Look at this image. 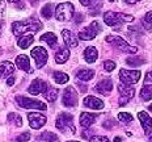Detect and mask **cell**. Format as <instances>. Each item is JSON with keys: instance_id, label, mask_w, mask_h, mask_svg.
<instances>
[{"instance_id": "1", "label": "cell", "mask_w": 152, "mask_h": 142, "mask_svg": "<svg viewBox=\"0 0 152 142\" xmlns=\"http://www.w3.org/2000/svg\"><path fill=\"white\" fill-rule=\"evenodd\" d=\"M41 29H42V23H41L37 17H29L24 21H16V23H13V25H12V32H13V34L16 37L23 36L28 30L36 33V32L41 30Z\"/></svg>"}, {"instance_id": "2", "label": "cell", "mask_w": 152, "mask_h": 142, "mask_svg": "<svg viewBox=\"0 0 152 142\" xmlns=\"http://www.w3.org/2000/svg\"><path fill=\"white\" fill-rule=\"evenodd\" d=\"M55 126L56 129H59L63 133H75L76 129H75V125H74V117H72L69 113H66L63 112L58 116L55 121Z\"/></svg>"}, {"instance_id": "3", "label": "cell", "mask_w": 152, "mask_h": 142, "mask_svg": "<svg viewBox=\"0 0 152 142\" xmlns=\"http://www.w3.org/2000/svg\"><path fill=\"white\" fill-rule=\"evenodd\" d=\"M75 7L71 3H61L55 8V18L58 21H69L74 17Z\"/></svg>"}, {"instance_id": "4", "label": "cell", "mask_w": 152, "mask_h": 142, "mask_svg": "<svg viewBox=\"0 0 152 142\" xmlns=\"http://www.w3.org/2000/svg\"><path fill=\"white\" fill-rule=\"evenodd\" d=\"M134 17L131 15H125V13H115V12H106L104 15V21H105L106 25L109 26H115V25H119L125 21H132Z\"/></svg>"}, {"instance_id": "5", "label": "cell", "mask_w": 152, "mask_h": 142, "mask_svg": "<svg viewBox=\"0 0 152 142\" xmlns=\"http://www.w3.org/2000/svg\"><path fill=\"white\" fill-rule=\"evenodd\" d=\"M16 102L25 109H38V110H46L47 107L45 103L39 102V100H33L30 97H25V96H16Z\"/></svg>"}, {"instance_id": "6", "label": "cell", "mask_w": 152, "mask_h": 142, "mask_svg": "<svg viewBox=\"0 0 152 142\" xmlns=\"http://www.w3.org/2000/svg\"><path fill=\"white\" fill-rule=\"evenodd\" d=\"M101 30H102V28H101L99 21H92L89 26H87L85 29L79 32L77 37L83 41H91V40H93L94 37L97 36V33H100Z\"/></svg>"}, {"instance_id": "7", "label": "cell", "mask_w": 152, "mask_h": 142, "mask_svg": "<svg viewBox=\"0 0 152 142\" xmlns=\"http://www.w3.org/2000/svg\"><path fill=\"white\" fill-rule=\"evenodd\" d=\"M105 41L109 43H112L114 46H117L119 50H122V52H125V53H131V54H134V53L138 52V47L130 46L129 43L119 36H107L105 38Z\"/></svg>"}, {"instance_id": "8", "label": "cell", "mask_w": 152, "mask_h": 142, "mask_svg": "<svg viewBox=\"0 0 152 142\" xmlns=\"http://www.w3.org/2000/svg\"><path fill=\"white\" fill-rule=\"evenodd\" d=\"M119 79L123 84L129 86V84H135L140 79V71L138 70H126V68H121L119 70Z\"/></svg>"}, {"instance_id": "9", "label": "cell", "mask_w": 152, "mask_h": 142, "mask_svg": "<svg viewBox=\"0 0 152 142\" xmlns=\"http://www.w3.org/2000/svg\"><path fill=\"white\" fill-rule=\"evenodd\" d=\"M31 57L36 61V66L37 68H42L43 66L46 65L47 58H49V53L45 47L42 46H36L33 50H31Z\"/></svg>"}, {"instance_id": "10", "label": "cell", "mask_w": 152, "mask_h": 142, "mask_svg": "<svg viewBox=\"0 0 152 142\" xmlns=\"http://www.w3.org/2000/svg\"><path fill=\"white\" fill-rule=\"evenodd\" d=\"M63 105L68 107V108H74L77 105V92L74 87H67L63 92Z\"/></svg>"}, {"instance_id": "11", "label": "cell", "mask_w": 152, "mask_h": 142, "mask_svg": "<svg viewBox=\"0 0 152 142\" xmlns=\"http://www.w3.org/2000/svg\"><path fill=\"white\" fill-rule=\"evenodd\" d=\"M28 120H29V125L31 129H41L46 124V117L38 112H29L28 113Z\"/></svg>"}, {"instance_id": "12", "label": "cell", "mask_w": 152, "mask_h": 142, "mask_svg": "<svg viewBox=\"0 0 152 142\" xmlns=\"http://www.w3.org/2000/svg\"><path fill=\"white\" fill-rule=\"evenodd\" d=\"M47 88H49V84H47L45 80H42V79L37 78L30 83L28 91H29V93H31V95H39V93H45Z\"/></svg>"}, {"instance_id": "13", "label": "cell", "mask_w": 152, "mask_h": 142, "mask_svg": "<svg viewBox=\"0 0 152 142\" xmlns=\"http://www.w3.org/2000/svg\"><path fill=\"white\" fill-rule=\"evenodd\" d=\"M118 91L121 93V99H119V105H125L131 97H134L135 90L132 87H127L126 84H119Z\"/></svg>"}, {"instance_id": "14", "label": "cell", "mask_w": 152, "mask_h": 142, "mask_svg": "<svg viewBox=\"0 0 152 142\" xmlns=\"http://www.w3.org/2000/svg\"><path fill=\"white\" fill-rule=\"evenodd\" d=\"M138 117L140 120V124L144 129V134L150 135L152 133V120L150 117V115L147 112H144V110H142V112L138 113Z\"/></svg>"}, {"instance_id": "15", "label": "cell", "mask_w": 152, "mask_h": 142, "mask_svg": "<svg viewBox=\"0 0 152 142\" xmlns=\"http://www.w3.org/2000/svg\"><path fill=\"white\" fill-rule=\"evenodd\" d=\"M113 90V82L110 79H104V80L99 82V83L94 86V91L102 95H107L110 91Z\"/></svg>"}, {"instance_id": "16", "label": "cell", "mask_w": 152, "mask_h": 142, "mask_svg": "<svg viewBox=\"0 0 152 142\" xmlns=\"http://www.w3.org/2000/svg\"><path fill=\"white\" fill-rule=\"evenodd\" d=\"M62 36H63V40H64L66 45L69 46V47H76L79 46V40L76 37V34H74L71 30L68 29H63L62 30Z\"/></svg>"}, {"instance_id": "17", "label": "cell", "mask_w": 152, "mask_h": 142, "mask_svg": "<svg viewBox=\"0 0 152 142\" xmlns=\"http://www.w3.org/2000/svg\"><path fill=\"white\" fill-rule=\"evenodd\" d=\"M84 104L91 109H94V110H100L104 108V102L94 96H87L84 97Z\"/></svg>"}, {"instance_id": "18", "label": "cell", "mask_w": 152, "mask_h": 142, "mask_svg": "<svg viewBox=\"0 0 152 142\" xmlns=\"http://www.w3.org/2000/svg\"><path fill=\"white\" fill-rule=\"evenodd\" d=\"M15 65L17 66V67L20 68V70H24V71L31 72L30 62H29V58H28V55H17V57H16Z\"/></svg>"}, {"instance_id": "19", "label": "cell", "mask_w": 152, "mask_h": 142, "mask_svg": "<svg viewBox=\"0 0 152 142\" xmlns=\"http://www.w3.org/2000/svg\"><path fill=\"white\" fill-rule=\"evenodd\" d=\"M96 120H97V115L84 112L80 115V125L84 126V128H89L91 125H93L96 122Z\"/></svg>"}, {"instance_id": "20", "label": "cell", "mask_w": 152, "mask_h": 142, "mask_svg": "<svg viewBox=\"0 0 152 142\" xmlns=\"http://www.w3.org/2000/svg\"><path fill=\"white\" fill-rule=\"evenodd\" d=\"M15 71V66L12 62L4 61L0 63V78H7L8 75L13 74Z\"/></svg>"}, {"instance_id": "21", "label": "cell", "mask_w": 152, "mask_h": 142, "mask_svg": "<svg viewBox=\"0 0 152 142\" xmlns=\"http://www.w3.org/2000/svg\"><path fill=\"white\" fill-rule=\"evenodd\" d=\"M97 57H99V53H97V49L94 46H88L87 49L84 50V58L88 63L96 62Z\"/></svg>"}, {"instance_id": "22", "label": "cell", "mask_w": 152, "mask_h": 142, "mask_svg": "<svg viewBox=\"0 0 152 142\" xmlns=\"http://www.w3.org/2000/svg\"><path fill=\"white\" fill-rule=\"evenodd\" d=\"M34 42V36L33 34H24L21 36L17 41V45L21 47V49H28L31 43Z\"/></svg>"}, {"instance_id": "23", "label": "cell", "mask_w": 152, "mask_h": 142, "mask_svg": "<svg viewBox=\"0 0 152 142\" xmlns=\"http://www.w3.org/2000/svg\"><path fill=\"white\" fill-rule=\"evenodd\" d=\"M39 40L42 41V42H46L47 45H49L50 47H53V49L56 46V42H58V38H56V36L54 33H51V32H47V33L42 34Z\"/></svg>"}, {"instance_id": "24", "label": "cell", "mask_w": 152, "mask_h": 142, "mask_svg": "<svg viewBox=\"0 0 152 142\" xmlns=\"http://www.w3.org/2000/svg\"><path fill=\"white\" fill-rule=\"evenodd\" d=\"M38 140L41 142H59L58 135L53 133V132H43L42 134H39Z\"/></svg>"}, {"instance_id": "25", "label": "cell", "mask_w": 152, "mask_h": 142, "mask_svg": "<svg viewBox=\"0 0 152 142\" xmlns=\"http://www.w3.org/2000/svg\"><path fill=\"white\" fill-rule=\"evenodd\" d=\"M94 77V71L93 70H87V68H83V70H79L76 72V78L80 79V80H91L92 78Z\"/></svg>"}, {"instance_id": "26", "label": "cell", "mask_w": 152, "mask_h": 142, "mask_svg": "<svg viewBox=\"0 0 152 142\" xmlns=\"http://www.w3.org/2000/svg\"><path fill=\"white\" fill-rule=\"evenodd\" d=\"M69 58V50L66 47H62L58 53L55 54V62L56 63H64Z\"/></svg>"}, {"instance_id": "27", "label": "cell", "mask_w": 152, "mask_h": 142, "mask_svg": "<svg viewBox=\"0 0 152 142\" xmlns=\"http://www.w3.org/2000/svg\"><path fill=\"white\" fill-rule=\"evenodd\" d=\"M53 79L55 80V83L58 84H64L68 82V75L66 74V72H62V71H55L53 74Z\"/></svg>"}, {"instance_id": "28", "label": "cell", "mask_w": 152, "mask_h": 142, "mask_svg": "<svg viewBox=\"0 0 152 142\" xmlns=\"http://www.w3.org/2000/svg\"><path fill=\"white\" fill-rule=\"evenodd\" d=\"M58 88H53V87H49L46 90V92L43 93V96L46 97V100L47 102H50V103H53V102H55L56 100V96H58Z\"/></svg>"}, {"instance_id": "29", "label": "cell", "mask_w": 152, "mask_h": 142, "mask_svg": "<svg viewBox=\"0 0 152 142\" xmlns=\"http://www.w3.org/2000/svg\"><path fill=\"white\" fill-rule=\"evenodd\" d=\"M53 8H54V5L51 4V3H47L45 7L41 9V13H42V16L45 18H51V16H53Z\"/></svg>"}, {"instance_id": "30", "label": "cell", "mask_w": 152, "mask_h": 142, "mask_svg": "<svg viewBox=\"0 0 152 142\" xmlns=\"http://www.w3.org/2000/svg\"><path fill=\"white\" fill-rule=\"evenodd\" d=\"M140 97L144 100V102H148V100L152 99V90L150 87H143L140 91Z\"/></svg>"}, {"instance_id": "31", "label": "cell", "mask_w": 152, "mask_h": 142, "mask_svg": "<svg viewBox=\"0 0 152 142\" xmlns=\"http://www.w3.org/2000/svg\"><path fill=\"white\" fill-rule=\"evenodd\" d=\"M8 120H9V121H13L16 126H21V125H23V118H21V116L17 115V113H9V115H8Z\"/></svg>"}, {"instance_id": "32", "label": "cell", "mask_w": 152, "mask_h": 142, "mask_svg": "<svg viewBox=\"0 0 152 142\" xmlns=\"http://www.w3.org/2000/svg\"><path fill=\"white\" fill-rule=\"evenodd\" d=\"M143 26H144L147 30H152V11L148 12V13L144 16Z\"/></svg>"}, {"instance_id": "33", "label": "cell", "mask_w": 152, "mask_h": 142, "mask_svg": "<svg viewBox=\"0 0 152 142\" xmlns=\"http://www.w3.org/2000/svg\"><path fill=\"white\" fill-rule=\"evenodd\" d=\"M130 66H139V65H143L144 63V59L139 58V57H131V58H127V61Z\"/></svg>"}, {"instance_id": "34", "label": "cell", "mask_w": 152, "mask_h": 142, "mask_svg": "<svg viewBox=\"0 0 152 142\" xmlns=\"http://www.w3.org/2000/svg\"><path fill=\"white\" fill-rule=\"evenodd\" d=\"M118 120L122 122H131L132 121V116L130 113H126V112H121L118 113Z\"/></svg>"}, {"instance_id": "35", "label": "cell", "mask_w": 152, "mask_h": 142, "mask_svg": "<svg viewBox=\"0 0 152 142\" xmlns=\"http://www.w3.org/2000/svg\"><path fill=\"white\" fill-rule=\"evenodd\" d=\"M89 142H110L107 140V137H104V135H93V137L89 138Z\"/></svg>"}, {"instance_id": "36", "label": "cell", "mask_w": 152, "mask_h": 142, "mask_svg": "<svg viewBox=\"0 0 152 142\" xmlns=\"http://www.w3.org/2000/svg\"><path fill=\"white\" fill-rule=\"evenodd\" d=\"M104 68H105L106 71H113L114 68H115V63H114L113 61H105L104 62Z\"/></svg>"}, {"instance_id": "37", "label": "cell", "mask_w": 152, "mask_h": 142, "mask_svg": "<svg viewBox=\"0 0 152 142\" xmlns=\"http://www.w3.org/2000/svg\"><path fill=\"white\" fill-rule=\"evenodd\" d=\"M29 140H30V133L29 132H25V133L20 134L17 137V142H28Z\"/></svg>"}, {"instance_id": "38", "label": "cell", "mask_w": 152, "mask_h": 142, "mask_svg": "<svg viewBox=\"0 0 152 142\" xmlns=\"http://www.w3.org/2000/svg\"><path fill=\"white\" fill-rule=\"evenodd\" d=\"M79 1L85 7H92V5H94L97 3V0H79Z\"/></svg>"}, {"instance_id": "39", "label": "cell", "mask_w": 152, "mask_h": 142, "mask_svg": "<svg viewBox=\"0 0 152 142\" xmlns=\"http://www.w3.org/2000/svg\"><path fill=\"white\" fill-rule=\"evenodd\" d=\"M144 83L145 84H152V71H148L147 72V75H145V78H144Z\"/></svg>"}, {"instance_id": "40", "label": "cell", "mask_w": 152, "mask_h": 142, "mask_svg": "<svg viewBox=\"0 0 152 142\" xmlns=\"http://www.w3.org/2000/svg\"><path fill=\"white\" fill-rule=\"evenodd\" d=\"M4 9H5V3H4V0H0V16H1V13L4 12Z\"/></svg>"}, {"instance_id": "41", "label": "cell", "mask_w": 152, "mask_h": 142, "mask_svg": "<svg viewBox=\"0 0 152 142\" xmlns=\"http://www.w3.org/2000/svg\"><path fill=\"white\" fill-rule=\"evenodd\" d=\"M13 83H15V78H13V77H11V78H9L8 80H7V84H8V86H12Z\"/></svg>"}, {"instance_id": "42", "label": "cell", "mask_w": 152, "mask_h": 142, "mask_svg": "<svg viewBox=\"0 0 152 142\" xmlns=\"http://www.w3.org/2000/svg\"><path fill=\"white\" fill-rule=\"evenodd\" d=\"M125 3H127V4H134V3H137L139 1V0H123Z\"/></svg>"}, {"instance_id": "43", "label": "cell", "mask_w": 152, "mask_h": 142, "mask_svg": "<svg viewBox=\"0 0 152 142\" xmlns=\"http://www.w3.org/2000/svg\"><path fill=\"white\" fill-rule=\"evenodd\" d=\"M114 142H122V141H121V138H119V137H115V138H114Z\"/></svg>"}, {"instance_id": "44", "label": "cell", "mask_w": 152, "mask_h": 142, "mask_svg": "<svg viewBox=\"0 0 152 142\" xmlns=\"http://www.w3.org/2000/svg\"><path fill=\"white\" fill-rule=\"evenodd\" d=\"M9 3H20V0H8Z\"/></svg>"}, {"instance_id": "45", "label": "cell", "mask_w": 152, "mask_h": 142, "mask_svg": "<svg viewBox=\"0 0 152 142\" xmlns=\"http://www.w3.org/2000/svg\"><path fill=\"white\" fill-rule=\"evenodd\" d=\"M1 28H3V25L0 24V36H1Z\"/></svg>"}, {"instance_id": "46", "label": "cell", "mask_w": 152, "mask_h": 142, "mask_svg": "<svg viewBox=\"0 0 152 142\" xmlns=\"http://www.w3.org/2000/svg\"><path fill=\"white\" fill-rule=\"evenodd\" d=\"M150 110H151V112H152V104H151V105H150Z\"/></svg>"}, {"instance_id": "47", "label": "cell", "mask_w": 152, "mask_h": 142, "mask_svg": "<svg viewBox=\"0 0 152 142\" xmlns=\"http://www.w3.org/2000/svg\"><path fill=\"white\" fill-rule=\"evenodd\" d=\"M150 142H152V135H151V137H150Z\"/></svg>"}, {"instance_id": "48", "label": "cell", "mask_w": 152, "mask_h": 142, "mask_svg": "<svg viewBox=\"0 0 152 142\" xmlns=\"http://www.w3.org/2000/svg\"><path fill=\"white\" fill-rule=\"evenodd\" d=\"M67 142H79V141H67Z\"/></svg>"}, {"instance_id": "49", "label": "cell", "mask_w": 152, "mask_h": 142, "mask_svg": "<svg viewBox=\"0 0 152 142\" xmlns=\"http://www.w3.org/2000/svg\"><path fill=\"white\" fill-rule=\"evenodd\" d=\"M109 1H110V3H113V1H115V0H109Z\"/></svg>"}, {"instance_id": "50", "label": "cell", "mask_w": 152, "mask_h": 142, "mask_svg": "<svg viewBox=\"0 0 152 142\" xmlns=\"http://www.w3.org/2000/svg\"><path fill=\"white\" fill-rule=\"evenodd\" d=\"M31 1H33V3H34V1H38V0H31Z\"/></svg>"}]
</instances>
